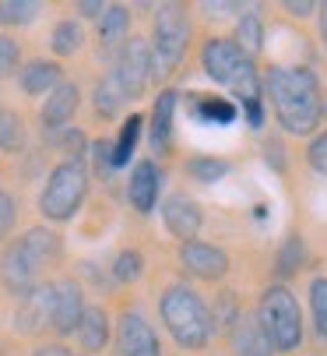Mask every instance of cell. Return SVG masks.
Here are the masks:
<instances>
[{
	"instance_id": "cell-43",
	"label": "cell",
	"mask_w": 327,
	"mask_h": 356,
	"mask_svg": "<svg viewBox=\"0 0 327 356\" xmlns=\"http://www.w3.org/2000/svg\"><path fill=\"white\" fill-rule=\"evenodd\" d=\"M320 39H324V46H327V4L320 8Z\"/></svg>"
},
{
	"instance_id": "cell-13",
	"label": "cell",
	"mask_w": 327,
	"mask_h": 356,
	"mask_svg": "<svg viewBox=\"0 0 327 356\" xmlns=\"http://www.w3.org/2000/svg\"><path fill=\"white\" fill-rule=\"evenodd\" d=\"M162 222H166V229L176 236V240H197L201 226H204V216H201V205L194 197L187 194H173L166 205H162Z\"/></svg>"
},
{
	"instance_id": "cell-31",
	"label": "cell",
	"mask_w": 327,
	"mask_h": 356,
	"mask_svg": "<svg viewBox=\"0 0 327 356\" xmlns=\"http://www.w3.org/2000/svg\"><path fill=\"white\" fill-rule=\"evenodd\" d=\"M310 307H313V321L320 339L327 342V279H313L310 282Z\"/></svg>"
},
{
	"instance_id": "cell-3",
	"label": "cell",
	"mask_w": 327,
	"mask_h": 356,
	"mask_svg": "<svg viewBox=\"0 0 327 356\" xmlns=\"http://www.w3.org/2000/svg\"><path fill=\"white\" fill-rule=\"evenodd\" d=\"M88 197V170L78 159H64L60 166H53L46 177V187L39 194V212L46 222H71L78 209Z\"/></svg>"
},
{
	"instance_id": "cell-15",
	"label": "cell",
	"mask_w": 327,
	"mask_h": 356,
	"mask_svg": "<svg viewBox=\"0 0 327 356\" xmlns=\"http://www.w3.org/2000/svg\"><path fill=\"white\" fill-rule=\"evenodd\" d=\"M158 184H162V173L151 159H141L131 173V184H127V197H131V205L148 216L155 209V201H158Z\"/></svg>"
},
{
	"instance_id": "cell-28",
	"label": "cell",
	"mask_w": 327,
	"mask_h": 356,
	"mask_svg": "<svg viewBox=\"0 0 327 356\" xmlns=\"http://www.w3.org/2000/svg\"><path fill=\"white\" fill-rule=\"evenodd\" d=\"M39 11L42 4H35V0H4L0 4V25H32Z\"/></svg>"
},
{
	"instance_id": "cell-29",
	"label": "cell",
	"mask_w": 327,
	"mask_h": 356,
	"mask_svg": "<svg viewBox=\"0 0 327 356\" xmlns=\"http://www.w3.org/2000/svg\"><path fill=\"white\" fill-rule=\"evenodd\" d=\"M144 275V258L141 250H120L113 261V279L117 282H137Z\"/></svg>"
},
{
	"instance_id": "cell-19",
	"label": "cell",
	"mask_w": 327,
	"mask_h": 356,
	"mask_svg": "<svg viewBox=\"0 0 327 356\" xmlns=\"http://www.w3.org/2000/svg\"><path fill=\"white\" fill-rule=\"evenodd\" d=\"M74 335H78L81 349L102 353L106 342H109V318H106V311L102 307H85V318H81V325H78Z\"/></svg>"
},
{
	"instance_id": "cell-10",
	"label": "cell",
	"mask_w": 327,
	"mask_h": 356,
	"mask_svg": "<svg viewBox=\"0 0 327 356\" xmlns=\"http://www.w3.org/2000/svg\"><path fill=\"white\" fill-rule=\"evenodd\" d=\"M117 356H162L155 328L137 311H127L117 321Z\"/></svg>"
},
{
	"instance_id": "cell-42",
	"label": "cell",
	"mask_w": 327,
	"mask_h": 356,
	"mask_svg": "<svg viewBox=\"0 0 327 356\" xmlns=\"http://www.w3.org/2000/svg\"><path fill=\"white\" fill-rule=\"evenodd\" d=\"M208 15H226V11H236V4H204Z\"/></svg>"
},
{
	"instance_id": "cell-32",
	"label": "cell",
	"mask_w": 327,
	"mask_h": 356,
	"mask_svg": "<svg viewBox=\"0 0 327 356\" xmlns=\"http://www.w3.org/2000/svg\"><path fill=\"white\" fill-rule=\"evenodd\" d=\"M187 173L201 184H215L218 177H226L229 173V163L226 159H190L187 163Z\"/></svg>"
},
{
	"instance_id": "cell-12",
	"label": "cell",
	"mask_w": 327,
	"mask_h": 356,
	"mask_svg": "<svg viewBox=\"0 0 327 356\" xmlns=\"http://www.w3.org/2000/svg\"><path fill=\"white\" fill-rule=\"evenodd\" d=\"M49 314H53V282H39L32 293L22 296L15 311V328L22 335H35L49 325Z\"/></svg>"
},
{
	"instance_id": "cell-34",
	"label": "cell",
	"mask_w": 327,
	"mask_h": 356,
	"mask_svg": "<svg viewBox=\"0 0 327 356\" xmlns=\"http://www.w3.org/2000/svg\"><path fill=\"white\" fill-rule=\"evenodd\" d=\"M15 219H18V205H15V197L0 187V240H8L11 229H15Z\"/></svg>"
},
{
	"instance_id": "cell-39",
	"label": "cell",
	"mask_w": 327,
	"mask_h": 356,
	"mask_svg": "<svg viewBox=\"0 0 327 356\" xmlns=\"http://www.w3.org/2000/svg\"><path fill=\"white\" fill-rule=\"evenodd\" d=\"M285 11H289V15H299V18H306V15H313V11H317V4H310V0H289V4H285Z\"/></svg>"
},
{
	"instance_id": "cell-1",
	"label": "cell",
	"mask_w": 327,
	"mask_h": 356,
	"mask_svg": "<svg viewBox=\"0 0 327 356\" xmlns=\"http://www.w3.org/2000/svg\"><path fill=\"white\" fill-rule=\"evenodd\" d=\"M264 88L271 95L278 124L289 134H313L320 117H324V99H320V85L310 71L303 67H271L264 78Z\"/></svg>"
},
{
	"instance_id": "cell-33",
	"label": "cell",
	"mask_w": 327,
	"mask_h": 356,
	"mask_svg": "<svg viewBox=\"0 0 327 356\" xmlns=\"http://www.w3.org/2000/svg\"><path fill=\"white\" fill-rule=\"evenodd\" d=\"M18 64H22V46H18V39L0 35V78L15 74V71H18Z\"/></svg>"
},
{
	"instance_id": "cell-37",
	"label": "cell",
	"mask_w": 327,
	"mask_h": 356,
	"mask_svg": "<svg viewBox=\"0 0 327 356\" xmlns=\"http://www.w3.org/2000/svg\"><path fill=\"white\" fill-rule=\"evenodd\" d=\"M60 148L67 152V159H78L81 163V148H85V134L78 127H64L60 134Z\"/></svg>"
},
{
	"instance_id": "cell-18",
	"label": "cell",
	"mask_w": 327,
	"mask_h": 356,
	"mask_svg": "<svg viewBox=\"0 0 327 356\" xmlns=\"http://www.w3.org/2000/svg\"><path fill=\"white\" fill-rule=\"evenodd\" d=\"M25 247H28V254L46 268V265H57L60 261V254H64V247H60V236L53 233V229H46V226H35V229H25L22 236H18Z\"/></svg>"
},
{
	"instance_id": "cell-14",
	"label": "cell",
	"mask_w": 327,
	"mask_h": 356,
	"mask_svg": "<svg viewBox=\"0 0 327 356\" xmlns=\"http://www.w3.org/2000/svg\"><path fill=\"white\" fill-rule=\"evenodd\" d=\"M78 103H81L78 85L74 81H60L42 103V127L46 131H64L71 124V117L78 113Z\"/></svg>"
},
{
	"instance_id": "cell-41",
	"label": "cell",
	"mask_w": 327,
	"mask_h": 356,
	"mask_svg": "<svg viewBox=\"0 0 327 356\" xmlns=\"http://www.w3.org/2000/svg\"><path fill=\"white\" fill-rule=\"evenodd\" d=\"M32 356H71L64 346H42V349H35Z\"/></svg>"
},
{
	"instance_id": "cell-9",
	"label": "cell",
	"mask_w": 327,
	"mask_h": 356,
	"mask_svg": "<svg viewBox=\"0 0 327 356\" xmlns=\"http://www.w3.org/2000/svg\"><path fill=\"white\" fill-rule=\"evenodd\" d=\"M85 318V293L74 279H60L53 282V314H49V328L57 335H74L78 325Z\"/></svg>"
},
{
	"instance_id": "cell-11",
	"label": "cell",
	"mask_w": 327,
	"mask_h": 356,
	"mask_svg": "<svg viewBox=\"0 0 327 356\" xmlns=\"http://www.w3.org/2000/svg\"><path fill=\"white\" fill-rule=\"evenodd\" d=\"M180 261L190 275L197 279H222L229 272V254L215 243H204V240H187L180 243Z\"/></svg>"
},
{
	"instance_id": "cell-27",
	"label": "cell",
	"mask_w": 327,
	"mask_h": 356,
	"mask_svg": "<svg viewBox=\"0 0 327 356\" xmlns=\"http://www.w3.org/2000/svg\"><path fill=\"white\" fill-rule=\"evenodd\" d=\"M25 148V120L15 110H0V152Z\"/></svg>"
},
{
	"instance_id": "cell-38",
	"label": "cell",
	"mask_w": 327,
	"mask_h": 356,
	"mask_svg": "<svg viewBox=\"0 0 327 356\" xmlns=\"http://www.w3.org/2000/svg\"><path fill=\"white\" fill-rule=\"evenodd\" d=\"M264 156H267V166H275L278 173L285 170V148H282V141H278V138H271V141H267Z\"/></svg>"
},
{
	"instance_id": "cell-23",
	"label": "cell",
	"mask_w": 327,
	"mask_h": 356,
	"mask_svg": "<svg viewBox=\"0 0 327 356\" xmlns=\"http://www.w3.org/2000/svg\"><path fill=\"white\" fill-rule=\"evenodd\" d=\"M240 49H243V57H253V54H260V46H264V22H260V15L257 11H243L240 15V25H236V39H233Z\"/></svg>"
},
{
	"instance_id": "cell-20",
	"label": "cell",
	"mask_w": 327,
	"mask_h": 356,
	"mask_svg": "<svg viewBox=\"0 0 327 356\" xmlns=\"http://www.w3.org/2000/svg\"><path fill=\"white\" fill-rule=\"evenodd\" d=\"M141 127H144V117H141V113H131V117L124 120L120 138L109 145V148H113V170H124V166L134 159V148H137V141H141Z\"/></svg>"
},
{
	"instance_id": "cell-26",
	"label": "cell",
	"mask_w": 327,
	"mask_h": 356,
	"mask_svg": "<svg viewBox=\"0 0 327 356\" xmlns=\"http://www.w3.org/2000/svg\"><path fill=\"white\" fill-rule=\"evenodd\" d=\"M49 46H53V54L57 57H74L78 49L85 46V32L74 18H64L53 25V35H49Z\"/></svg>"
},
{
	"instance_id": "cell-6",
	"label": "cell",
	"mask_w": 327,
	"mask_h": 356,
	"mask_svg": "<svg viewBox=\"0 0 327 356\" xmlns=\"http://www.w3.org/2000/svg\"><path fill=\"white\" fill-rule=\"evenodd\" d=\"M113 78H117V85L124 88L127 99L144 95V88H148V81H151V49H148L144 39L124 42L120 57H117V67H113Z\"/></svg>"
},
{
	"instance_id": "cell-7",
	"label": "cell",
	"mask_w": 327,
	"mask_h": 356,
	"mask_svg": "<svg viewBox=\"0 0 327 356\" xmlns=\"http://www.w3.org/2000/svg\"><path fill=\"white\" fill-rule=\"evenodd\" d=\"M39 272H42V265L32 258L22 240L8 243L4 254H0V282H4V289L15 293V296L32 293L39 286Z\"/></svg>"
},
{
	"instance_id": "cell-35",
	"label": "cell",
	"mask_w": 327,
	"mask_h": 356,
	"mask_svg": "<svg viewBox=\"0 0 327 356\" xmlns=\"http://www.w3.org/2000/svg\"><path fill=\"white\" fill-rule=\"evenodd\" d=\"M92 163L99 177L113 173V148H109V141H92Z\"/></svg>"
},
{
	"instance_id": "cell-16",
	"label": "cell",
	"mask_w": 327,
	"mask_h": 356,
	"mask_svg": "<svg viewBox=\"0 0 327 356\" xmlns=\"http://www.w3.org/2000/svg\"><path fill=\"white\" fill-rule=\"evenodd\" d=\"M176 103H180V95L169 88V92H162L155 99V110H151V148L162 152V156L173 148V113H176Z\"/></svg>"
},
{
	"instance_id": "cell-8",
	"label": "cell",
	"mask_w": 327,
	"mask_h": 356,
	"mask_svg": "<svg viewBox=\"0 0 327 356\" xmlns=\"http://www.w3.org/2000/svg\"><path fill=\"white\" fill-rule=\"evenodd\" d=\"M201 64H204V74L218 85H233L243 67L250 64V57H243V49L233 42V39H208L204 42V54H201Z\"/></svg>"
},
{
	"instance_id": "cell-4",
	"label": "cell",
	"mask_w": 327,
	"mask_h": 356,
	"mask_svg": "<svg viewBox=\"0 0 327 356\" xmlns=\"http://www.w3.org/2000/svg\"><path fill=\"white\" fill-rule=\"evenodd\" d=\"M257 328L271 342V349L292 353L303 342V314H299V300L285 286H271L260 293V307H257Z\"/></svg>"
},
{
	"instance_id": "cell-36",
	"label": "cell",
	"mask_w": 327,
	"mask_h": 356,
	"mask_svg": "<svg viewBox=\"0 0 327 356\" xmlns=\"http://www.w3.org/2000/svg\"><path fill=\"white\" fill-rule=\"evenodd\" d=\"M306 159H310V166H313L320 177H327V131H324L320 138H313V145H310V152H306Z\"/></svg>"
},
{
	"instance_id": "cell-17",
	"label": "cell",
	"mask_w": 327,
	"mask_h": 356,
	"mask_svg": "<svg viewBox=\"0 0 327 356\" xmlns=\"http://www.w3.org/2000/svg\"><path fill=\"white\" fill-rule=\"evenodd\" d=\"M60 74L64 71H60L57 60H32V64L22 67L18 81H22V92L25 95H46V92H53V88L64 81Z\"/></svg>"
},
{
	"instance_id": "cell-22",
	"label": "cell",
	"mask_w": 327,
	"mask_h": 356,
	"mask_svg": "<svg viewBox=\"0 0 327 356\" xmlns=\"http://www.w3.org/2000/svg\"><path fill=\"white\" fill-rule=\"evenodd\" d=\"M124 103H127L124 88L117 85V78H113V74H106V78L95 85V113H99L102 120H113V117H120Z\"/></svg>"
},
{
	"instance_id": "cell-2",
	"label": "cell",
	"mask_w": 327,
	"mask_h": 356,
	"mask_svg": "<svg viewBox=\"0 0 327 356\" xmlns=\"http://www.w3.org/2000/svg\"><path fill=\"white\" fill-rule=\"evenodd\" d=\"M158 311H162V325L169 328V335L183 349H201L215 335V318L208 303L190 286H169L158 300Z\"/></svg>"
},
{
	"instance_id": "cell-25",
	"label": "cell",
	"mask_w": 327,
	"mask_h": 356,
	"mask_svg": "<svg viewBox=\"0 0 327 356\" xmlns=\"http://www.w3.org/2000/svg\"><path fill=\"white\" fill-rule=\"evenodd\" d=\"M194 113L204 120V124H233L236 120V103L222 95H194Z\"/></svg>"
},
{
	"instance_id": "cell-40",
	"label": "cell",
	"mask_w": 327,
	"mask_h": 356,
	"mask_svg": "<svg viewBox=\"0 0 327 356\" xmlns=\"http://www.w3.org/2000/svg\"><path fill=\"white\" fill-rule=\"evenodd\" d=\"M102 11H106V4H99V0H81L78 4V15H85V18H102Z\"/></svg>"
},
{
	"instance_id": "cell-5",
	"label": "cell",
	"mask_w": 327,
	"mask_h": 356,
	"mask_svg": "<svg viewBox=\"0 0 327 356\" xmlns=\"http://www.w3.org/2000/svg\"><path fill=\"white\" fill-rule=\"evenodd\" d=\"M187 39H190V22L180 4H162L155 11V29H151V78H169L183 54H187Z\"/></svg>"
},
{
	"instance_id": "cell-30",
	"label": "cell",
	"mask_w": 327,
	"mask_h": 356,
	"mask_svg": "<svg viewBox=\"0 0 327 356\" xmlns=\"http://www.w3.org/2000/svg\"><path fill=\"white\" fill-rule=\"evenodd\" d=\"M303 258H306L303 236H289V240L282 243V250H278V275H296L299 265H303Z\"/></svg>"
},
{
	"instance_id": "cell-24",
	"label": "cell",
	"mask_w": 327,
	"mask_h": 356,
	"mask_svg": "<svg viewBox=\"0 0 327 356\" xmlns=\"http://www.w3.org/2000/svg\"><path fill=\"white\" fill-rule=\"evenodd\" d=\"M236 356H271V342L264 339L253 318L236 321Z\"/></svg>"
},
{
	"instance_id": "cell-21",
	"label": "cell",
	"mask_w": 327,
	"mask_h": 356,
	"mask_svg": "<svg viewBox=\"0 0 327 356\" xmlns=\"http://www.w3.org/2000/svg\"><path fill=\"white\" fill-rule=\"evenodd\" d=\"M127 29H131V11L120 8V4H109V8L102 11V18H99V42H102L106 49H113V46L127 35Z\"/></svg>"
}]
</instances>
